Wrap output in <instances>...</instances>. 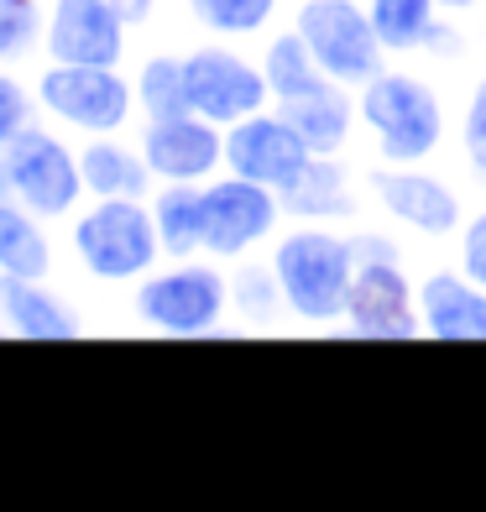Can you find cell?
I'll return each instance as SVG.
<instances>
[{
  "label": "cell",
  "mask_w": 486,
  "mask_h": 512,
  "mask_svg": "<svg viewBox=\"0 0 486 512\" xmlns=\"http://www.w3.org/2000/svg\"><path fill=\"white\" fill-rule=\"evenodd\" d=\"M136 110L147 121H168V115L194 110L189 105V63L173 58V53H152L142 68H136Z\"/></svg>",
  "instance_id": "23"
},
{
  "label": "cell",
  "mask_w": 486,
  "mask_h": 512,
  "mask_svg": "<svg viewBox=\"0 0 486 512\" xmlns=\"http://www.w3.org/2000/svg\"><path fill=\"white\" fill-rule=\"evenodd\" d=\"M74 251L100 283H142L157 267L162 241L147 199H95L74 220Z\"/></svg>",
  "instance_id": "4"
},
{
  "label": "cell",
  "mask_w": 486,
  "mask_h": 512,
  "mask_svg": "<svg viewBox=\"0 0 486 512\" xmlns=\"http://www.w3.org/2000/svg\"><path fill=\"white\" fill-rule=\"evenodd\" d=\"M126 21L110 0H58L48 11V27H42V42H48L53 63H100L115 68L126 53Z\"/></svg>",
  "instance_id": "15"
},
{
  "label": "cell",
  "mask_w": 486,
  "mask_h": 512,
  "mask_svg": "<svg viewBox=\"0 0 486 512\" xmlns=\"http://www.w3.org/2000/svg\"><path fill=\"white\" fill-rule=\"evenodd\" d=\"M262 68L272 84V110L314 147V157H351L356 131H361L356 89L324 74L309 53V42L293 27L267 37Z\"/></svg>",
  "instance_id": "1"
},
{
  "label": "cell",
  "mask_w": 486,
  "mask_h": 512,
  "mask_svg": "<svg viewBox=\"0 0 486 512\" xmlns=\"http://www.w3.org/2000/svg\"><path fill=\"white\" fill-rule=\"evenodd\" d=\"M366 16H372L387 58H419L434 48L450 11L439 0H366Z\"/></svg>",
  "instance_id": "20"
},
{
  "label": "cell",
  "mask_w": 486,
  "mask_h": 512,
  "mask_svg": "<svg viewBox=\"0 0 486 512\" xmlns=\"http://www.w3.org/2000/svg\"><path fill=\"white\" fill-rule=\"evenodd\" d=\"M283 225V194L267 183H251L241 173L204 183V256L241 262Z\"/></svg>",
  "instance_id": "8"
},
{
  "label": "cell",
  "mask_w": 486,
  "mask_h": 512,
  "mask_svg": "<svg viewBox=\"0 0 486 512\" xmlns=\"http://www.w3.org/2000/svg\"><path fill=\"white\" fill-rule=\"evenodd\" d=\"M0 319L16 340H74L79 319L58 293L42 288V277L0 272Z\"/></svg>",
  "instance_id": "18"
},
{
  "label": "cell",
  "mask_w": 486,
  "mask_h": 512,
  "mask_svg": "<svg viewBox=\"0 0 486 512\" xmlns=\"http://www.w3.org/2000/svg\"><path fill=\"white\" fill-rule=\"evenodd\" d=\"M142 157L157 183H204L225 168V126L204 121L199 110L147 121L142 131Z\"/></svg>",
  "instance_id": "14"
},
{
  "label": "cell",
  "mask_w": 486,
  "mask_h": 512,
  "mask_svg": "<svg viewBox=\"0 0 486 512\" xmlns=\"http://www.w3.org/2000/svg\"><path fill=\"white\" fill-rule=\"evenodd\" d=\"M345 330L361 340H419V283L408 277L403 256H372L356 267L351 304H345Z\"/></svg>",
  "instance_id": "10"
},
{
  "label": "cell",
  "mask_w": 486,
  "mask_h": 512,
  "mask_svg": "<svg viewBox=\"0 0 486 512\" xmlns=\"http://www.w3.org/2000/svg\"><path fill=\"white\" fill-rule=\"evenodd\" d=\"M0 199H16L11 194V173H6V147H0Z\"/></svg>",
  "instance_id": "32"
},
{
  "label": "cell",
  "mask_w": 486,
  "mask_h": 512,
  "mask_svg": "<svg viewBox=\"0 0 486 512\" xmlns=\"http://www.w3.org/2000/svg\"><path fill=\"white\" fill-rule=\"evenodd\" d=\"M450 16H466V11H476V6H486V0H439Z\"/></svg>",
  "instance_id": "31"
},
{
  "label": "cell",
  "mask_w": 486,
  "mask_h": 512,
  "mask_svg": "<svg viewBox=\"0 0 486 512\" xmlns=\"http://www.w3.org/2000/svg\"><path fill=\"white\" fill-rule=\"evenodd\" d=\"M361 131L372 162H434L445 152L450 115L439 89L413 68H382L356 89Z\"/></svg>",
  "instance_id": "3"
},
{
  "label": "cell",
  "mask_w": 486,
  "mask_h": 512,
  "mask_svg": "<svg viewBox=\"0 0 486 512\" xmlns=\"http://www.w3.org/2000/svg\"><path fill=\"white\" fill-rule=\"evenodd\" d=\"M361 194L366 178L345 168V157H314L304 178L283 189V215L288 220H314V225H335V220H366L361 215Z\"/></svg>",
  "instance_id": "17"
},
{
  "label": "cell",
  "mask_w": 486,
  "mask_h": 512,
  "mask_svg": "<svg viewBox=\"0 0 486 512\" xmlns=\"http://www.w3.org/2000/svg\"><path fill=\"white\" fill-rule=\"evenodd\" d=\"M277 11H283V0H189V16L220 42L262 37L277 21Z\"/></svg>",
  "instance_id": "25"
},
{
  "label": "cell",
  "mask_w": 486,
  "mask_h": 512,
  "mask_svg": "<svg viewBox=\"0 0 486 512\" xmlns=\"http://www.w3.org/2000/svg\"><path fill=\"white\" fill-rule=\"evenodd\" d=\"M0 335H11V330H6V319H0Z\"/></svg>",
  "instance_id": "33"
},
{
  "label": "cell",
  "mask_w": 486,
  "mask_h": 512,
  "mask_svg": "<svg viewBox=\"0 0 486 512\" xmlns=\"http://www.w3.org/2000/svg\"><path fill=\"white\" fill-rule=\"evenodd\" d=\"M79 173H84V194H95V199H147L157 183L142 147H121L110 136H100V142H89L79 152Z\"/></svg>",
  "instance_id": "19"
},
{
  "label": "cell",
  "mask_w": 486,
  "mask_h": 512,
  "mask_svg": "<svg viewBox=\"0 0 486 512\" xmlns=\"http://www.w3.org/2000/svg\"><path fill=\"white\" fill-rule=\"evenodd\" d=\"M6 173H11V194L16 204H27L37 220H58L79 204L84 194V173H79V157L68 152L58 136L27 126L6 142Z\"/></svg>",
  "instance_id": "12"
},
{
  "label": "cell",
  "mask_w": 486,
  "mask_h": 512,
  "mask_svg": "<svg viewBox=\"0 0 486 512\" xmlns=\"http://www.w3.org/2000/svg\"><path fill=\"white\" fill-rule=\"evenodd\" d=\"M189 105L215 126H236L246 115H257L272 105V84H267V68L241 58L236 48L225 42H204L189 58Z\"/></svg>",
  "instance_id": "11"
},
{
  "label": "cell",
  "mask_w": 486,
  "mask_h": 512,
  "mask_svg": "<svg viewBox=\"0 0 486 512\" xmlns=\"http://www.w3.org/2000/svg\"><path fill=\"white\" fill-rule=\"evenodd\" d=\"M42 37V11L37 0H0V63L21 58Z\"/></svg>",
  "instance_id": "26"
},
{
  "label": "cell",
  "mask_w": 486,
  "mask_h": 512,
  "mask_svg": "<svg viewBox=\"0 0 486 512\" xmlns=\"http://www.w3.org/2000/svg\"><path fill=\"white\" fill-rule=\"evenodd\" d=\"M48 267H53V246L42 236L37 215L16 199H0V272L48 277Z\"/></svg>",
  "instance_id": "22"
},
{
  "label": "cell",
  "mask_w": 486,
  "mask_h": 512,
  "mask_svg": "<svg viewBox=\"0 0 486 512\" xmlns=\"http://www.w3.org/2000/svg\"><path fill=\"white\" fill-rule=\"evenodd\" d=\"M230 309L241 314L246 330H277V319L288 314V304H283L272 262H241L230 272Z\"/></svg>",
  "instance_id": "24"
},
{
  "label": "cell",
  "mask_w": 486,
  "mask_h": 512,
  "mask_svg": "<svg viewBox=\"0 0 486 512\" xmlns=\"http://www.w3.org/2000/svg\"><path fill=\"white\" fill-rule=\"evenodd\" d=\"M361 178H366V199L398 230H413L424 241H455L460 225H466V199L429 162H372Z\"/></svg>",
  "instance_id": "6"
},
{
  "label": "cell",
  "mask_w": 486,
  "mask_h": 512,
  "mask_svg": "<svg viewBox=\"0 0 486 512\" xmlns=\"http://www.w3.org/2000/svg\"><path fill=\"white\" fill-rule=\"evenodd\" d=\"M27 126H32V95L11 74H0V147L16 142Z\"/></svg>",
  "instance_id": "29"
},
{
  "label": "cell",
  "mask_w": 486,
  "mask_h": 512,
  "mask_svg": "<svg viewBox=\"0 0 486 512\" xmlns=\"http://www.w3.org/2000/svg\"><path fill=\"white\" fill-rule=\"evenodd\" d=\"M455 267L486 288V204L476 209V215H466V225H460V236H455Z\"/></svg>",
  "instance_id": "28"
},
{
  "label": "cell",
  "mask_w": 486,
  "mask_h": 512,
  "mask_svg": "<svg viewBox=\"0 0 486 512\" xmlns=\"http://www.w3.org/2000/svg\"><path fill=\"white\" fill-rule=\"evenodd\" d=\"M152 225L162 256H199L204 251V183H162L152 199Z\"/></svg>",
  "instance_id": "21"
},
{
  "label": "cell",
  "mask_w": 486,
  "mask_h": 512,
  "mask_svg": "<svg viewBox=\"0 0 486 512\" xmlns=\"http://www.w3.org/2000/svg\"><path fill=\"white\" fill-rule=\"evenodd\" d=\"M37 100L63 126L89 131V136H110L131 121L136 89L115 68H100V63H53L37 84Z\"/></svg>",
  "instance_id": "9"
},
{
  "label": "cell",
  "mask_w": 486,
  "mask_h": 512,
  "mask_svg": "<svg viewBox=\"0 0 486 512\" xmlns=\"http://www.w3.org/2000/svg\"><path fill=\"white\" fill-rule=\"evenodd\" d=\"M309 162H314V147L272 105L246 115L236 126H225V173H241V178L267 183V189L283 194L304 178Z\"/></svg>",
  "instance_id": "13"
},
{
  "label": "cell",
  "mask_w": 486,
  "mask_h": 512,
  "mask_svg": "<svg viewBox=\"0 0 486 512\" xmlns=\"http://www.w3.org/2000/svg\"><path fill=\"white\" fill-rule=\"evenodd\" d=\"M267 262L277 272V288H283L288 319L309 324V330L345 324V304H351V283H356V267H361L356 246H351V230L298 220L293 230H277L272 236Z\"/></svg>",
  "instance_id": "2"
},
{
  "label": "cell",
  "mask_w": 486,
  "mask_h": 512,
  "mask_svg": "<svg viewBox=\"0 0 486 512\" xmlns=\"http://www.w3.org/2000/svg\"><path fill=\"white\" fill-rule=\"evenodd\" d=\"M293 32L309 42L314 63L330 79L361 89L372 74L387 68V48L366 16V0H298Z\"/></svg>",
  "instance_id": "7"
},
{
  "label": "cell",
  "mask_w": 486,
  "mask_h": 512,
  "mask_svg": "<svg viewBox=\"0 0 486 512\" xmlns=\"http://www.w3.org/2000/svg\"><path fill=\"white\" fill-rule=\"evenodd\" d=\"M460 157H466L471 173L486 178V74L471 84L466 115H460Z\"/></svg>",
  "instance_id": "27"
},
{
  "label": "cell",
  "mask_w": 486,
  "mask_h": 512,
  "mask_svg": "<svg viewBox=\"0 0 486 512\" xmlns=\"http://www.w3.org/2000/svg\"><path fill=\"white\" fill-rule=\"evenodd\" d=\"M115 11H121V21L126 27H147L152 21V11H157V0H110Z\"/></svg>",
  "instance_id": "30"
},
{
  "label": "cell",
  "mask_w": 486,
  "mask_h": 512,
  "mask_svg": "<svg viewBox=\"0 0 486 512\" xmlns=\"http://www.w3.org/2000/svg\"><path fill=\"white\" fill-rule=\"evenodd\" d=\"M230 314V272L183 256L168 272H147L136 288V319L157 335H215Z\"/></svg>",
  "instance_id": "5"
},
{
  "label": "cell",
  "mask_w": 486,
  "mask_h": 512,
  "mask_svg": "<svg viewBox=\"0 0 486 512\" xmlns=\"http://www.w3.org/2000/svg\"><path fill=\"white\" fill-rule=\"evenodd\" d=\"M419 319L434 340H486V288L460 267H429L419 277Z\"/></svg>",
  "instance_id": "16"
}]
</instances>
